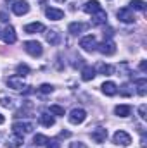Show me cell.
<instances>
[{"label": "cell", "instance_id": "cell-1", "mask_svg": "<svg viewBox=\"0 0 147 148\" xmlns=\"http://www.w3.org/2000/svg\"><path fill=\"white\" fill-rule=\"evenodd\" d=\"M23 47H24V50H26L31 57H40V55L43 53V47H42L38 41H24Z\"/></svg>", "mask_w": 147, "mask_h": 148}, {"label": "cell", "instance_id": "cell-2", "mask_svg": "<svg viewBox=\"0 0 147 148\" xmlns=\"http://www.w3.org/2000/svg\"><path fill=\"white\" fill-rule=\"evenodd\" d=\"M12 129H14L16 134L24 136V134H30V133L35 129V126H33L31 122H14V124H12Z\"/></svg>", "mask_w": 147, "mask_h": 148}, {"label": "cell", "instance_id": "cell-3", "mask_svg": "<svg viewBox=\"0 0 147 148\" xmlns=\"http://www.w3.org/2000/svg\"><path fill=\"white\" fill-rule=\"evenodd\" d=\"M80 47L85 50V52H94L97 48V40L94 35H88V36H83L80 40Z\"/></svg>", "mask_w": 147, "mask_h": 148}, {"label": "cell", "instance_id": "cell-4", "mask_svg": "<svg viewBox=\"0 0 147 148\" xmlns=\"http://www.w3.org/2000/svg\"><path fill=\"white\" fill-rule=\"evenodd\" d=\"M116 16H118V19L123 21V23H135V14H133V10L128 9V7L119 9V10L116 12Z\"/></svg>", "mask_w": 147, "mask_h": 148}, {"label": "cell", "instance_id": "cell-5", "mask_svg": "<svg viewBox=\"0 0 147 148\" xmlns=\"http://www.w3.org/2000/svg\"><path fill=\"white\" fill-rule=\"evenodd\" d=\"M97 48H99V52L104 53V55H114V53H116V45H114L112 40H104L101 45H97Z\"/></svg>", "mask_w": 147, "mask_h": 148}, {"label": "cell", "instance_id": "cell-6", "mask_svg": "<svg viewBox=\"0 0 147 148\" xmlns=\"http://www.w3.org/2000/svg\"><path fill=\"white\" fill-rule=\"evenodd\" d=\"M12 12H14L16 16H24V14L30 12V3H28L26 0H17V2H14Z\"/></svg>", "mask_w": 147, "mask_h": 148}, {"label": "cell", "instance_id": "cell-7", "mask_svg": "<svg viewBox=\"0 0 147 148\" xmlns=\"http://www.w3.org/2000/svg\"><path fill=\"white\" fill-rule=\"evenodd\" d=\"M112 140H114V143H116V145H121V147H128V145L132 143L130 134H128V133H125V131H116V133H114V136H112Z\"/></svg>", "mask_w": 147, "mask_h": 148}, {"label": "cell", "instance_id": "cell-8", "mask_svg": "<svg viewBox=\"0 0 147 148\" xmlns=\"http://www.w3.org/2000/svg\"><path fill=\"white\" fill-rule=\"evenodd\" d=\"M87 119V112L83 109H73L69 112V122L71 124H81Z\"/></svg>", "mask_w": 147, "mask_h": 148}, {"label": "cell", "instance_id": "cell-9", "mask_svg": "<svg viewBox=\"0 0 147 148\" xmlns=\"http://www.w3.org/2000/svg\"><path fill=\"white\" fill-rule=\"evenodd\" d=\"M2 38H3V41L7 43V45H12V43H16V29L12 28V26H7L5 29H2Z\"/></svg>", "mask_w": 147, "mask_h": 148}, {"label": "cell", "instance_id": "cell-10", "mask_svg": "<svg viewBox=\"0 0 147 148\" xmlns=\"http://www.w3.org/2000/svg\"><path fill=\"white\" fill-rule=\"evenodd\" d=\"M7 86H9V88H12V90H17V91L26 88V84H24L23 77H19V76H10V77L7 79Z\"/></svg>", "mask_w": 147, "mask_h": 148}, {"label": "cell", "instance_id": "cell-11", "mask_svg": "<svg viewBox=\"0 0 147 148\" xmlns=\"http://www.w3.org/2000/svg\"><path fill=\"white\" fill-rule=\"evenodd\" d=\"M23 143H24L23 136L14 133L12 136H9V138H7V141H5V147H7V148H19V147H23Z\"/></svg>", "mask_w": 147, "mask_h": 148}, {"label": "cell", "instance_id": "cell-12", "mask_svg": "<svg viewBox=\"0 0 147 148\" xmlns=\"http://www.w3.org/2000/svg\"><path fill=\"white\" fill-rule=\"evenodd\" d=\"M106 21H107V14H106L104 9H101V10H97L95 14H92V24H94V26L106 24Z\"/></svg>", "mask_w": 147, "mask_h": 148}, {"label": "cell", "instance_id": "cell-13", "mask_svg": "<svg viewBox=\"0 0 147 148\" xmlns=\"http://www.w3.org/2000/svg\"><path fill=\"white\" fill-rule=\"evenodd\" d=\"M106 138H107V129L106 127H97V129L92 131V140L95 143H104Z\"/></svg>", "mask_w": 147, "mask_h": 148}, {"label": "cell", "instance_id": "cell-14", "mask_svg": "<svg viewBox=\"0 0 147 148\" xmlns=\"http://www.w3.org/2000/svg\"><path fill=\"white\" fill-rule=\"evenodd\" d=\"M45 14H47V17L52 19V21H59V19L64 17V10L55 9V7H47V9H45Z\"/></svg>", "mask_w": 147, "mask_h": 148}, {"label": "cell", "instance_id": "cell-15", "mask_svg": "<svg viewBox=\"0 0 147 148\" xmlns=\"http://www.w3.org/2000/svg\"><path fill=\"white\" fill-rule=\"evenodd\" d=\"M102 7H101V3L97 2V0H88L85 5H83V10L87 12V14H95L97 10H101Z\"/></svg>", "mask_w": 147, "mask_h": 148}, {"label": "cell", "instance_id": "cell-16", "mask_svg": "<svg viewBox=\"0 0 147 148\" xmlns=\"http://www.w3.org/2000/svg\"><path fill=\"white\" fill-rule=\"evenodd\" d=\"M43 29H45V26H43L42 23H31V24H26V26H24V33H28V35L40 33V31H43Z\"/></svg>", "mask_w": 147, "mask_h": 148}, {"label": "cell", "instance_id": "cell-17", "mask_svg": "<svg viewBox=\"0 0 147 148\" xmlns=\"http://www.w3.org/2000/svg\"><path fill=\"white\" fill-rule=\"evenodd\" d=\"M94 77H95V69L92 66H85L81 69V79L83 81H92Z\"/></svg>", "mask_w": 147, "mask_h": 148}, {"label": "cell", "instance_id": "cell-18", "mask_svg": "<svg viewBox=\"0 0 147 148\" xmlns=\"http://www.w3.org/2000/svg\"><path fill=\"white\" fill-rule=\"evenodd\" d=\"M102 91H104L107 97H114V95L118 93V86H116L112 81H107V83L102 84Z\"/></svg>", "mask_w": 147, "mask_h": 148}, {"label": "cell", "instance_id": "cell-19", "mask_svg": "<svg viewBox=\"0 0 147 148\" xmlns=\"http://www.w3.org/2000/svg\"><path fill=\"white\" fill-rule=\"evenodd\" d=\"M83 29H87V24H83V23H71V24L68 26V31H69L71 35H80Z\"/></svg>", "mask_w": 147, "mask_h": 148}, {"label": "cell", "instance_id": "cell-20", "mask_svg": "<svg viewBox=\"0 0 147 148\" xmlns=\"http://www.w3.org/2000/svg\"><path fill=\"white\" fill-rule=\"evenodd\" d=\"M54 117L50 115V114H47V112H43V114H40V124L42 126H45V127H50V126H54Z\"/></svg>", "mask_w": 147, "mask_h": 148}, {"label": "cell", "instance_id": "cell-21", "mask_svg": "<svg viewBox=\"0 0 147 148\" xmlns=\"http://www.w3.org/2000/svg\"><path fill=\"white\" fill-rule=\"evenodd\" d=\"M114 112H116V115H119V117H128L130 112H132V107H130V105H118V107L114 109Z\"/></svg>", "mask_w": 147, "mask_h": 148}, {"label": "cell", "instance_id": "cell-22", "mask_svg": "<svg viewBox=\"0 0 147 148\" xmlns=\"http://www.w3.org/2000/svg\"><path fill=\"white\" fill-rule=\"evenodd\" d=\"M135 83H137V91H139V95H140V97H146V91H147V79H146V77H142V79H137Z\"/></svg>", "mask_w": 147, "mask_h": 148}, {"label": "cell", "instance_id": "cell-23", "mask_svg": "<svg viewBox=\"0 0 147 148\" xmlns=\"http://www.w3.org/2000/svg\"><path fill=\"white\" fill-rule=\"evenodd\" d=\"M97 71L101 74H104V76H111V74H112V67H111L109 64L99 62V64H97Z\"/></svg>", "mask_w": 147, "mask_h": 148}, {"label": "cell", "instance_id": "cell-24", "mask_svg": "<svg viewBox=\"0 0 147 148\" xmlns=\"http://www.w3.org/2000/svg\"><path fill=\"white\" fill-rule=\"evenodd\" d=\"M146 7H147V3L144 0H132V3H130V9H132V10L135 9V10H142V12H144Z\"/></svg>", "mask_w": 147, "mask_h": 148}, {"label": "cell", "instance_id": "cell-25", "mask_svg": "<svg viewBox=\"0 0 147 148\" xmlns=\"http://www.w3.org/2000/svg\"><path fill=\"white\" fill-rule=\"evenodd\" d=\"M47 41H49L50 45H57V43L61 41L59 33H57V31H49V33H47Z\"/></svg>", "mask_w": 147, "mask_h": 148}, {"label": "cell", "instance_id": "cell-26", "mask_svg": "<svg viewBox=\"0 0 147 148\" xmlns=\"http://www.w3.org/2000/svg\"><path fill=\"white\" fill-rule=\"evenodd\" d=\"M30 71H31V69H30L26 64H19V66L16 67V73H17V76H19V77H24V76H28V74H30Z\"/></svg>", "mask_w": 147, "mask_h": 148}, {"label": "cell", "instance_id": "cell-27", "mask_svg": "<svg viewBox=\"0 0 147 148\" xmlns=\"http://www.w3.org/2000/svg\"><path fill=\"white\" fill-rule=\"evenodd\" d=\"M47 141H49V138L47 136H43V134H35V138H33V143L40 147V145H47Z\"/></svg>", "mask_w": 147, "mask_h": 148}, {"label": "cell", "instance_id": "cell-28", "mask_svg": "<svg viewBox=\"0 0 147 148\" xmlns=\"http://www.w3.org/2000/svg\"><path fill=\"white\" fill-rule=\"evenodd\" d=\"M38 91H40V93H43V95H47V93H52V91H54V86H52V84H49V83H43V84H40Z\"/></svg>", "mask_w": 147, "mask_h": 148}, {"label": "cell", "instance_id": "cell-29", "mask_svg": "<svg viewBox=\"0 0 147 148\" xmlns=\"http://www.w3.org/2000/svg\"><path fill=\"white\" fill-rule=\"evenodd\" d=\"M50 114L54 115H64V107H59V105H50Z\"/></svg>", "mask_w": 147, "mask_h": 148}, {"label": "cell", "instance_id": "cell-30", "mask_svg": "<svg viewBox=\"0 0 147 148\" xmlns=\"http://www.w3.org/2000/svg\"><path fill=\"white\" fill-rule=\"evenodd\" d=\"M12 102H14V100H12V98H7V97H2V98H0V105L5 107V109H10V107L14 105Z\"/></svg>", "mask_w": 147, "mask_h": 148}, {"label": "cell", "instance_id": "cell-31", "mask_svg": "<svg viewBox=\"0 0 147 148\" xmlns=\"http://www.w3.org/2000/svg\"><path fill=\"white\" fill-rule=\"evenodd\" d=\"M47 148H61V143L57 140H49L47 141Z\"/></svg>", "mask_w": 147, "mask_h": 148}, {"label": "cell", "instance_id": "cell-32", "mask_svg": "<svg viewBox=\"0 0 147 148\" xmlns=\"http://www.w3.org/2000/svg\"><path fill=\"white\" fill-rule=\"evenodd\" d=\"M146 112H147V105H140V109H139L140 119H146V117H147V115H146Z\"/></svg>", "mask_w": 147, "mask_h": 148}, {"label": "cell", "instance_id": "cell-33", "mask_svg": "<svg viewBox=\"0 0 147 148\" xmlns=\"http://www.w3.org/2000/svg\"><path fill=\"white\" fill-rule=\"evenodd\" d=\"M121 95H125V97L132 95V90H130V86H128V84H125V86H123V90H121Z\"/></svg>", "mask_w": 147, "mask_h": 148}, {"label": "cell", "instance_id": "cell-34", "mask_svg": "<svg viewBox=\"0 0 147 148\" xmlns=\"http://www.w3.org/2000/svg\"><path fill=\"white\" fill-rule=\"evenodd\" d=\"M0 21H2V23H7V21H9V14L2 10V12H0Z\"/></svg>", "mask_w": 147, "mask_h": 148}, {"label": "cell", "instance_id": "cell-35", "mask_svg": "<svg viewBox=\"0 0 147 148\" xmlns=\"http://www.w3.org/2000/svg\"><path fill=\"white\" fill-rule=\"evenodd\" d=\"M69 148H87L85 143H80V141H76V143H71V147Z\"/></svg>", "mask_w": 147, "mask_h": 148}, {"label": "cell", "instance_id": "cell-36", "mask_svg": "<svg viewBox=\"0 0 147 148\" xmlns=\"http://www.w3.org/2000/svg\"><path fill=\"white\" fill-rule=\"evenodd\" d=\"M140 71H142V73H146V71H147V64H146V60H142V62H140Z\"/></svg>", "mask_w": 147, "mask_h": 148}, {"label": "cell", "instance_id": "cell-37", "mask_svg": "<svg viewBox=\"0 0 147 148\" xmlns=\"http://www.w3.org/2000/svg\"><path fill=\"white\" fill-rule=\"evenodd\" d=\"M69 136V131H61L59 133V138H68Z\"/></svg>", "mask_w": 147, "mask_h": 148}, {"label": "cell", "instance_id": "cell-38", "mask_svg": "<svg viewBox=\"0 0 147 148\" xmlns=\"http://www.w3.org/2000/svg\"><path fill=\"white\" fill-rule=\"evenodd\" d=\"M3 122H5V117H3V115L0 114V124H3Z\"/></svg>", "mask_w": 147, "mask_h": 148}, {"label": "cell", "instance_id": "cell-39", "mask_svg": "<svg viewBox=\"0 0 147 148\" xmlns=\"http://www.w3.org/2000/svg\"><path fill=\"white\" fill-rule=\"evenodd\" d=\"M55 2H66V0H55Z\"/></svg>", "mask_w": 147, "mask_h": 148}, {"label": "cell", "instance_id": "cell-40", "mask_svg": "<svg viewBox=\"0 0 147 148\" xmlns=\"http://www.w3.org/2000/svg\"><path fill=\"white\" fill-rule=\"evenodd\" d=\"M0 38H2V29H0Z\"/></svg>", "mask_w": 147, "mask_h": 148}, {"label": "cell", "instance_id": "cell-41", "mask_svg": "<svg viewBox=\"0 0 147 148\" xmlns=\"http://www.w3.org/2000/svg\"><path fill=\"white\" fill-rule=\"evenodd\" d=\"M9 2H12V0H9Z\"/></svg>", "mask_w": 147, "mask_h": 148}]
</instances>
